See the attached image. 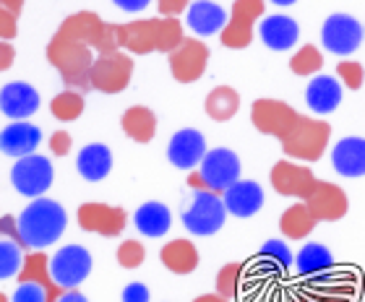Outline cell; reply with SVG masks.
I'll return each mask as SVG.
<instances>
[{
    "mask_svg": "<svg viewBox=\"0 0 365 302\" xmlns=\"http://www.w3.org/2000/svg\"><path fill=\"white\" fill-rule=\"evenodd\" d=\"M118 264L123 269H138V266L146 261V248L138 240H125L118 245Z\"/></svg>",
    "mask_w": 365,
    "mask_h": 302,
    "instance_id": "cell-38",
    "label": "cell"
},
{
    "mask_svg": "<svg viewBox=\"0 0 365 302\" xmlns=\"http://www.w3.org/2000/svg\"><path fill=\"white\" fill-rule=\"evenodd\" d=\"M58 302H89V300H86V297L81 295L78 289H68V292H66V295H63Z\"/></svg>",
    "mask_w": 365,
    "mask_h": 302,
    "instance_id": "cell-48",
    "label": "cell"
},
{
    "mask_svg": "<svg viewBox=\"0 0 365 302\" xmlns=\"http://www.w3.org/2000/svg\"><path fill=\"white\" fill-rule=\"evenodd\" d=\"M170 73L178 83H193L206 73L209 66V47L196 37H185L180 45L168 55Z\"/></svg>",
    "mask_w": 365,
    "mask_h": 302,
    "instance_id": "cell-12",
    "label": "cell"
},
{
    "mask_svg": "<svg viewBox=\"0 0 365 302\" xmlns=\"http://www.w3.org/2000/svg\"><path fill=\"white\" fill-rule=\"evenodd\" d=\"M157 8H160V16L178 19V14H182V11L190 8V0H157Z\"/></svg>",
    "mask_w": 365,
    "mask_h": 302,
    "instance_id": "cell-44",
    "label": "cell"
},
{
    "mask_svg": "<svg viewBox=\"0 0 365 302\" xmlns=\"http://www.w3.org/2000/svg\"><path fill=\"white\" fill-rule=\"evenodd\" d=\"M261 42L274 50V53H287L297 45L300 39V26L295 19H289L284 14H272L267 19H261Z\"/></svg>",
    "mask_w": 365,
    "mask_h": 302,
    "instance_id": "cell-22",
    "label": "cell"
},
{
    "mask_svg": "<svg viewBox=\"0 0 365 302\" xmlns=\"http://www.w3.org/2000/svg\"><path fill=\"white\" fill-rule=\"evenodd\" d=\"M39 91L26 81H11L0 89V113L11 120H26L39 110Z\"/></svg>",
    "mask_w": 365,
    "mask_h": 302,
    "instance_id": "cell-18",
    "label": "cell"
},
{
    "mask_svg": "<svg viewBox=\"0 0 365 302\" xmlns=\"http://www.w3.org/2000/svg\"><path fill=\"white\" fill-rule=\"evenodd\" d=\"M0 237L16 242L24 253H29V245H26V240H24V234H21V226H19V217H11V214L0 217Z\"/></svg>",
    "mask_w": 365,
    "mask_h": 302,
    "instance_id": "cell-40",
    "label": "cell"
},
{
    "mask_svg": "<svg viewBox=\"0 0 365 302\" xmlns=\"http://www.w3.org/2000/svg\"><path fill=\"white\" fill-rule=\"evenodd\" d=\"M19 31V16L0 6V42H11Z\"/></svg>",
    "mask_w": 365,
    "mask_h": 302,
    "instance_id": "cell-42",
    "label": "cell"
},
{
    "mask_svg": "<svg viewBox=\"0 0 365 302\" xmlns=\"http://www.w3.org/2000/svg\"><path fill=\"white\" fill-rule=\"evenodd\" d=\"M113 34L118 47L130 55H149V53L170 55L185 39L180 19H168V16L136 19V21H128V24H113Z\"/></svg>",
    "mask_w": 365,
    "mask_h": 302,
    "instance_id": "cell-2",
    "label": "cell"
},
{
    "mask_svg": "<svg viewBox=\"0 0 365 302\" xmlns=\"http://www.w3.org/2000/svg\"><path fill=\"white\" fill-rule=\"evenodd\" d=\"M71 144H73V138L66 130H55L53 138H50V151H53L55 157H66L71 151Z\"/></svg>",
    "mask_w": 365,
    "mask_h": 302,
    "instance_id": "cell-45",
    "label": "cell"
},
{
    "mask_svg": "<svg viewBox=\"0 0 365 302\" xmlns=\"http://www.w3.org/2000/svg\"><path fill=\"white\" fill-rule=\"evenodd\" d=\"M76 217L84 232L102 234V237H118L128 224V214L123 212L120 206L97 204V201L78 206Z\"/></svg>",
    "mask_w": 365,
    "mask_h": 302,
    "instance_id": "cell-15",
    "label": "cell"
},
{
    "mask_svg": "<svg viewBox=\"0 0 365 302\" xmlns=\"http://www.w3.org/2000/svg\"><path fill=\"white\" fill-rule=\"evenodd\" d=\"M50 271L63 289H76L91 274V253L81 245H66L50 258Z\"/></svg>",
    "mask_w": 365,
    "mask_h": 302,
    "instance_id": "cell-13",
    "label": "cell"
},
{
    "mask_svg": "<svg viewBox=\"0 0 365 302\" xmlns=\"http://www.w3.org/2000/svg\"><path fill=\"white\" fill-rule=\"evenodd\" d=\"M68 224V214L58 201L53 198H34L19 217V226L29 250H42L47 245L61 240V234L66 232Z\"/></svg>",
    "mask_w": 365,
    "mask_h": 302,
    "instance_id": "cell-3",
    "label": "cell"
},
{
    "mask_svg": "<svg viewBox=\"0 0 365 302\" xmlns=\"http://www.w3.org/2000/svg\"><path fill=\"white\" fill-rule=\"evenodd\" d=\"M230 14L222 6L212 3V0H196L190 3V8L185 11V24L188 29L198 37H212V34H222L227 26Z\"/></svg>",
    "mask_w": 365,
    "mask_h": 302,
    "instance_id": "cell-21",
    "label": "cell"
},
{
    "mask_svg": "<svg viewBox=\"0 0 365 302\" xmlns=\"http://www.w3.org/2000/svg\"><path fill=\"white\" fill-rule=\"evenodd\" d=\"M225 219H227L225 201H222V196L214 193V190H196L190 206L182 212V224H185V229H188L190 234H198V237L217 234L222 226H225Z\"/></svg>",
    "mask_w": 365,
    "mask_h": 302,
    "instance_id": "cell-5",
    "label": "cell"
},
{
    "mask_svg": "<svg viewBox=\"0 0 365 302\" xmlns=\"http://www.w3.org/2000/svg\"><path fill=\"white\" fill-rule=\"evenodd\" d=\"M222 201H225L227 214H232L237 219H248V217L261 212V206H264V190H261L259 182L237 180L232 188H227L222 193Z\"/></svg>",
    "mask_w": 365,
    "mask_h": 302,
    "instance_id": "cell-23",
    "label": "cell"
},
{
    "mask_svg": "<svg viewBox=\"0 0 365 302\" xmlns=\"http://www.w3.org/2000/svg\"><path fill=\"white\" fill-rule=\"evenodd\" d=\"M39 144H42V130L31 125L29 120H14L0 130V151L8 157H31V154H37Z\"/></svg>",
    "mask_w": 365,
    "mask_h": 302,
    "instance_id": "cell-19",
    "label": "cell"
},
{
    "mask_svg": "<svg viewBox=\"0 0 365 302\" xmlns=\"http://www.w3.org/2000/svg\"><path fill=\"white\" fill-rule=\"evenodd\" d=\"M0 302H11V297H6L3 292H0Z\"/></svg>",
    "mask_w": 365,
    "mask_h": 302,
    "instance_id": "cell-52",
    "label": "cell"
},
{
    "mask_svg": "<svg viewBox=\"0 0 365 302\" xmlns=\"http://www.w3.org/2000/svg\"><path fill=\"white\" fill-rule=\"evenodd\" d=\"M240 279H243V266L240 264H227L222 266L217 274V295H222L225 300L237 295L240 289Z\"/></svg>",
    "mask_w": 365,
    "mask_h": 302,
    "instance_id": "cell-37",
    "label": "cell"
},
{
    "mask_svg": "<svg viewBox=\"0 0 365 302\" xmlns=\"http://www.w3.org/2000/svg\"><path fill=\"white\" fill-rule=\"evenodd\" d=\"M319 180L316 175L303 165H295V162H287L282 159L272 167V188L279 193V196L297 198V201H308L311 193L316 190Z\"/></svg>",
    "mask_w": 365,
    "mask_h": 302,
    "instance_id": "cell-14",
    "label": "cell"
},
{
    "mask_svg": "<svg viewBox=\"0 0 365 302\" xmlns=\"http://www.w3.org/2000/svg\"><path fill=\"white\" fill-rule=\"evenodd\" d=\"M206 151L209 149H206V138L201 130L182 128L170 138L168 159H170V165L178 167V170H196V167H201V162H204Z\"/></svg>",
    "mask_w": 365,
    "mask_h": 302,
    "instance_id": "cell-16",
    "label": "cell"
},
{
    "mask_svg": "<svg viewBox=\"0 0 365 302\" xmlns=\"http://www.w3.org/2000/svg\"><path fill=\"white\" fill-rule=\"evenodd\" d=\"M50 110H53L55 118L63 123L78 120L81 113H84V97H81V91H76V89H66V91H61L58 97H53Z\"/></svg>",
    "mask_w": 365,
    "mask_h": 302,
    "instance_id": "cell-33",
    "label": "cell"
},
{
    "mask_svg": "<svg viewBox=\"0 0 365 302\" xmlns=\"http://www.w3.org/2000/svg\"><path fill=\"white\" fill-rule=\"evenodd\" d=\"M76 170L89 182L105 180L107 175H110V170H113V151L107 149L105 144L84 146L76 157Z\"/></svg>",
    "mask_w": 365,
    "mask_h": 302,
    "instance_id": "cell-27",
    "label": "cell"
},
{
    "mask_svg": "<svg viewBox=\"0 0 365 302\" xmlns=\"http://www.w3.org/2000/svg\"><path fill=\"white\" fill-rule=\"evenodd\" d=\"M305 105L316 115L334 113L342 105V81L334 76H316L305 89Z\"/></svg>",
    "mask_w": 365,
    "mask_h": 302,
    "instance_id": "cell-24",
    "label": "cell"
},
{
    "mask_svg": "<svg viewBox=\"0 0 365 302\" xmlns=\"http://www.w3.org/2000/svg\"><path fill=\"white\" fill-rule=\"evenodd\" d=\"M160 258H162V264H165V269H168V271L180 274V276H185V274H193L198 269V250L190 240L168 242V245L162 248Z\"/></svg>",
    "mask_w": 365,
    "mask_h": 302,
    "instance_id": "cell-30",
    "label": "cell"
},
{
    "mask_svg": "<svg viewBox=\"0 0 365 302\" xmlns=\"http://www.w3.org/2000/svg\"><path fill=\"white\" fill-rule=\"evenodd\" d=\"M272 3L279 8H287V6H292V3H297V0H272Z\"/></svg>",
    "mask_w": 365,
    "mask_h": 302,
    "instance_id": "cell-51",
    "label": "cell"
},
{
    "mask_svg": "<svg viewBox=\"0 0 365 302\" xmlns=\"http://www.w3.org/2000/svg\"><path fill=\"white\" fill-rule=\"evenodd\" d=\"M11 302H47V292L39 284H19Z\"/></svg>",
    "mask_w": 365,
    "mask_h": 302,
    "instance_id": "cell-41",
    "label": "cell"
},
{
    "mask_svg": "<svg viewBox=\"0 0 365 302\" xmlns=\"http://www.w3.org/2000/svg\"><path fill=\"white\" fill-rule=\"evenodd\" d=\"M120 125H123V133H125L130 141L149 144L154 138V133H157V115L144 105L128 107L120 118Z\"/></svg>",
    "mask_w": 365,
    "mask_h": 302,
    "instance_id": "cell-28",
    "label": "cell"
},
{
    "mask_svg": "<svg viewBox=\"0 0 365 302\" xmlns=\"http://www.w3.org/2000/svg\"><path fill=\"white\" fill-rule=\"evenodd\" d=\"M21 266H24V250L11 240L0 242V281L19 276Z\"/></svg>",
    "mask_w": 365,
    "mask_h": 302,
    "instance_id": "cell-35",
    "label": "cell"
},
{
    "mask_svg": "<svg viewBox=\"0 0 365 302\" xmlns=\"http://www.w3.org/2000/svg\"><path fill=\"white\" fill-rule=\"evenodd\" d=\"M316 217L311 214V209L300 201V204H292L287 209V212L279 217V229L284 237H289V240H305L308 234L316 229Z\"/></svg>",
    "mask_w": 365,
    "mask_h": 302,
    "instance_id": "cell-31",
    "label": "cell"
},
{
    "mask_svg": "<svg viewBox=\"0 0 365 302\" xmlns=\"http://www.w3.org/2000/svg\"><path fill=\"white\" fill-rule=\"evenodd\" d=\"M130 76H133V61L120 50L113 55H99L89 71V83L91 89L102 94H120L123 89H128Z\"/></svg>",
    "mask_w": 365,
    "mask_h": 302,
    "instance_id": "cell-7",
    "label": "cell"
},
{
    "mask_svg": "<svg viewBox=\"0 0 365 302\" xmlns=\"http://www.w3.org/2000/svg\"><path fill=\"white\" fill-rule=\"evenodd\" d=\"M206 115L217 123H227L232 120L240 110V94H237L232 86H217V89L209 91V97L204 102Z\"/></svg>",
    "mask_w": 365,
    "mask_h": 302,
    "instance_id": "cell-32",
    "label": "cell"
},
{
    "mask_svg": "<svg viewBox=\"0 0 365 302\" xmlns=\"http://www.w3.org/2000/svg\"><path fill=\"white\" fill-rule=\"evenodd\" d=\"M331 165L342 177H363L365 175V138H342L331 149Z\"/></svg>",
    "mask_w": 365,
    "mask_h": 302,
    "instance_id": "cell-25",
    "label": "cell"
},
{
    "mask_svg": "<svg viewBox=\"0 0 365 302\" xmlns=\"http://www.w3.org/2000/svg\"><path fill=\"white\" fill-rule=\"evenodd\" d=\"M193 302H227L222 295H201V297H196Z\"/></svg>",
    "mask_w": 365,
    "mask_h": 302,
    "instance_id": "cell-50",
    "label": "cell"
},
{
    "mask_svg": "<svg viewBox=\"0 0 365 302\" xmlns=\"http://www.w3.org/2000/svg\"><path fill=\"white\" fill-rule=\"evenodd\" d=\"M365 26L350 14H331L321 26V42L324 50L331 55H352L363 45Z\"/></svg>",
    "mask_w": 365,
    "mask_h": 302,
    "instance_id": "cell-8",
    "label": "cell"
},
{
    "mask_svg": "<svg viewBox=\"0 0 365 302\" xmlns=\"http://www.w3.org/2000/svg\"><path fill=\"white\" fill-rule=\"evenodd\" d=\"M152 295H149V287L141 284V281H133L128 287L123 289V302H149Z\"/></svg>",
    "mask_w": 365,
    "mask_h": 302,
    "instance_id": "cell-43",
    "label": "cell"
},
{
    "mask_svg": "<svg viewBox=\"0 0 365 302\" xmlns=\"http://www.w3.org/2000/svg\"><path fill=\"white\" fill-rule=\"evenodd\" d=\"M303 204L311 209L316 222H339L347 214V209H350L347 193L339 185H334V182H324V180H319L311 198L303 201Z\"/></svg>",
    "mask_w": 365,
    "mask_h": 302,
    "instance_id": "cell-17",
    "label": "cell"
},
{
    "mask_svg": "<svg viewBox=\"0 0 365 302\" xmlns=\"http://www.w3.org/2000/svg\"><path fill=\"white\" fill-rule=\"evenodd\" d=\"M120 53L115 42L113 24H105L91 11L68 16L47 45V61L53 63L68 89H91L89 71L99 55Z\"/></svg>",
    "mask_w": 365,
    "mask_h": 302,
    "instance_id": "cell-1",
    "label": "cell"
},
{
    "mask_svg": "<svg viewBox=\"0 0 365 302\" xmlns=\"http://www.w3.org/2000/svg\"><path fill=\"white\" fill-rule=\"evenodd\" d=\"M113 3L120 8V11H125V14H138V11H144L152 0H113Z\"/></svg>",
    "mask_w": 365,
    "mask_h": 302,
    "instance_id": "cell-47",
    "label": "cell"
},
{
    "mask_svg": "<svg viewBox=\"0 0 365 302\" xmlns=\"http://www.w3.org/2000/svg\"><path fill=\"white\" fill-rule=\"evenodd\" d=\"M259 261H269L274 269H279V271H287L289 266L295 264V256L289 253L287 242L267 240V242H264V248L259 250Z\"/></svg>",
    "mask_w": 365,
    "mask_h": 302,
    "instance_id": "cell-36",
    "label": "cell"
},
{
    "mask_svg": "<svg viewBox=\"0 0 365 302\" xmlns=\"http://www.w3.org/2000/svg\"><path fill=\"white\" fill-rule=\"evenodd\" d=\"M133 224L144 237H165L173 226V214L160 201H146L133 214Z\"/></svg>",
    "mask_w": 365,
    "mask_h": 302,
    "instance_id": "cell-26",
    "label": "cell"
},
{
    "mask_svg": "<svg viewBox=\"0 0 365 302\" xmlns=\"http://www.w3.org/2000/svg\"><path fill=\"white\" fill-rule=\"evenodd\" d=\"M303 115H297L287 102H277V99H256L251 107V123L253 128L284 141L292 133Z\"/></svg>",
    "mask_w": 365,
    "mask_h": 302,
    "instance_id": "cell-9",
    "label": "cell"
},
{
    "mask_svg": "<svg viewBox=\"0 0 365 302\" xmlns=\"http://www.w3.org/2000/svg\"><path fill=\"white\" fill-rule=\"evenodd\" d=\"M324 68V55L316 45H303L289 58V71L295 76H316Z\"/></svg>",
    "mask_w": 365,
    "mask_h": 302,
    "instance_id": "cell-34",
    "label": "cell"
},
{
    "mask_svg": "<svg viewBox=\"0 0 365 302\" xmlns=\"http://www.w3.org/2000/svg\"><path fill=\"white\" fill-rule=\"evenodd\" d=\"M336 76H339V81L347 86V89L358 91L360 86L365 83V71L360 63L355 61H342L339 66H336Z\"/></svg>",
    "mask_w": 365,
    "mask_h": 302,
    "instance_id": "cell-39",
    "label": "cell"
},
{
    "mask_svg": "<svg viewBox=\"0 0 365 302\" xmlns=\"http://www.w3.org/2000/svg\"><path fill=\"white\" fill-rule=\"evenodd\" d=\"M331 138V125L327 120H316V118H300L297 125L292 128L282 149L289 159H300V162H316L324 157V151Z\"/></svg>",
    "mask_w": 365,
    "mask_h": 302,
    "instance_id": "cell-4",
    "label": "cell"
},
{
    "mask_svg": "<svg viewBox=\"0 0 365 302\" xmlns=\"http://www.w3.org/2000/svg\"><path fill=\"white\" fill-rule=\"evenodd\" d=\"M55 180L53 162L42 154H31V157L16 159L14 170H11V182H14L16 193L24 198H42L50 190Z\"/></svg>",
    "mask_w": 365,
    "mask_h": 302,
    "instance_id": "cell-6",
    "label": "cell"
},
{
    "mask_svg": "<svg viewBox=\"0 0 365 302\" xmlns=\"http://www.w3.org/2000/svg\"><path fill=\"white\" fill-rule=\"evenodd\" d=\"M295 269L305 279H316V276L329 274L334 269V256H331V250L324 248L321 242H308V245H303L300 253H297Z\"/></svg>",
    "mask_w": 365,
    "mask_h": 302,
    "instance_id": "cell-29",
    "label": "cell"
},
{
    "mask_svg": "<svg viewBox=\"0 0 365 302\" xmlns=\"http://www.w3.org/2000/svg\"><path fill=\"white\" fill-rule=\"evenodd\" d=\"M0 6L3 8H8V11H11V14H21V8H24V0H0Z\"/></svg>",
    "mask_w": 365,
    "mask_h": 302,
    "instance_id": "cell-49",
    "label": "cell"
},
{
    "mask_svg": "<svg viewBox=\"0 0 365 302\" xmlns=\"http://www.w3.org/2000/svg\"><path fill=\"white\" fill-rule=\"evenodd\" d=\"M198 175L204 177V185L214 193H225L240 180V157L232 149H212L206 151L204 162L198 167Z\"/></svg>",
    "mask_w": 365,
    "mask_h": 302,
    "instance_id": "cell-11",
    "label": "cell"
},
{
    "mask_svg": "<svg viewBox=\"0 0 365 302\" xmlns=\"http://www.w3.org/2000/svg\"><path fill=\"white\" fill-rule=\"evenodd\" d=\"M267 3L264 0H235V6L230 11L227 26L220 34L222 45L230 50H243L253 42V26L261 19Z\"/></svg>",
    "mask_w": 365,
    "mask_h": 302,
    "instance_id": "cell-10",
    "label": "cell"
},
{
    "mask_svg": "<svg viewBox=\"0 0 365 302\" xmlns=\"http://www.w3.org/2000/svg\"><path fill=\"white\" fill-rule=\"evenodd\" d=\"M16 61V50L11 42H0V71H8Z\"/></svg>",
    "mask_w": 365,
    "mask_h": 302,
    "instance_id": "cell-46",
    "label": "cell"
},
{
    "mask_svg": "<svg viewBox=\"0 0 365 302\" xmlns=\"http://www.w3.org/2000/svg\"><path fill=\"white\" fill-rule=\"evenodd\" d=\"M16 279H19V284H39V287L47 292V302H58L68 292V289H63L61 284L53 279L50 258H47L42 250H34V253H26V256H24V266Z\"/></svg>",
    "mask_w": 365,
    "mask_h": 302,
    "instance_id": "cell-20",
    "label": "cell"
}]
</instances>
